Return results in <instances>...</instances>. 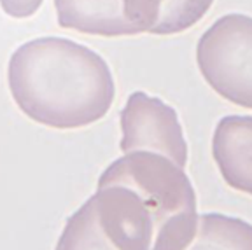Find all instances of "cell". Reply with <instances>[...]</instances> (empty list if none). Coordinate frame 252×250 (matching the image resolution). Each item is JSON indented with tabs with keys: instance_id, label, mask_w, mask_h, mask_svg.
Here are the masks:
<instances>
[{
	"instance_id": "1",
	"label": "cell",
	"mask_w": 252,
	"mask_h": 250,
	"mask_svg": "<svg viewBox=\"0 0 252 250\" xmlns=\"http://www.w3.org/2000/svg\"><path fill=\"white\" fill-rule=\"evenodd\" d=\"M7 81L21 112L56 129L100 121L116 96L105 60L65 37H39L18 47L9 60Z\"/></svg>"
},
{
	"instance_id": "2",
	"label": "cell",
	"mask_w": 252,
	"mask_h": 250,
	"mask_svg": "<svg viewBox=\"0 0 252 250\" xmlns=\"http://www.w3.org/2000/svg\"><path fill=\"white\" fill-rule=\"evenodd\" d=\"M121 184L140 199L154 227L153 250H184L198 227L196 192L184 168L147 151L126 153L110 163L98 186Z\"/></svg>"
},
{
	"instance_id": "3",
	"label": "cell",
	"mask_w": 252,
	"mask_h": 250,
	"mask_svg": "<svg viewBox=\"0 0 252 250\" xmlns=\"http://www.w3.org/2000/svg\"><path fill=\"white\" fill-rule=\"evenodd\" d=\"M196 62L220 98L252 110V16L219 18L198 40Z\"/></svg>"
},
{
	"instance_id": "4",
	"label": "cell",
	"mask_w": 252,
	"mask_h": 250,
	"mask_svg": "<svg viewBox=\"0 0 252 250\" xmlns=\"http://www.w3.org/2000/svg\"><path fill=\"white\" fill-rule=\"evenodd\" d=\"M121 147L123 153L147 151L172 159L181 168L188 164V144L181 121L173 107L161 98L135 91L128 96L121 110Z\"/></svg>"
},
{
	"instance_id": "5",
	"label": "cell",
	"mask_w": 252,
	"mask_h": 250,
	"mask_svg": "<svg viewBox=\"0 0 252 250\" xmlns=\"http://www.w3.org/2000/svg\"><path fill=\"white\" fill-rule=\"evenodd\" d=\"M62 28L100 37L138 35L153 30L159 0H55Z\"/></svg>"
},
{
	"instance_id": "6",
	"label": "cell",
	"mask_w": 252,
	"mask_h": 250,
	"mask_svg": "<svg viewBox=\"0 0 252 250\" xmlns=\"http://www.w3.org/2000/svg\"><path fill=\"white\" fill-rule=\"evenodd\" d=\"M55 250H142L119 208L103 189L67 220Z\"/></svg>"
},
{
	"instance_id": "7",
	"label": "cell",
	"mask_w": 252,
	"mask_h": 250,
	"mask_svg": "<svg viewBox=\"0 0 252 250\" xmlns=\"http://www.w3.org/2000/svg\"><path fill=\"white\" fill-rule=\"evenodd\" d=\"M212 156L226 184L252 196V116H226L217 123Z\"/></svg>"
},
{
	"instance_id": "8",
	"label": "cell",
	"mask_w": 252,
	"mask_h": 250,
	"mask_svg": "<svg viewBox=\"0 0 252 250\" xmlns=\"http://www.w3.org/2000/svg\"><path fill=\"white\" fill-rule=\"evenodd\" d=\"M184 250H252V224L222 214H203Z\"/></svg>"
},
{
	"instance_id": "9",
	"label": "cell",
	"mask_w": 252,
	"mask_h": 250,
	"mask_svg": "<svg viewBox=\"0 0 252 250\" xmlns=\"http://www.w3.org/2000/svg\"><path fill=\"white\" fill-rule=\"evenodd\" d=\"M214 0H159V18L154 35H173L194 27L212 7Z\"/></svg>"
},
{
	"instance_id": "10",
	"label": "cell",
	"mask_w": 252,
	"mask_h": 250,
	"mask_svg": "<svg viewBox=\"0 0 252 250\" xmlns=\"http://www.w3.org/2000/svg\"><path fill=\"white\" fill-rule=\"evenodd\" d=\"M0 5L7 16L23 20V18H30L39 11L42 0H0Z\"/></svg>"
}]
</instances>
